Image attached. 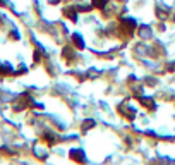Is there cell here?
<instances>
[{"instance_id": "cell-1", "label": "cell", "mask_w": 175, "mask_h": 165, "mask_svg": "<svg viewBox=\"0 0 175 165\" xmlns=\"http://www.w3.org/2000/svg\"><path fill=\"white\" fill-rule=\"evenodd\" d=\"M74 40H76V45L77 47H84V43H83V36H79V35H74Z\"/></svg>"}, {"instance_id": "cell-2", "label": "cell", "mask_w": 175, "mask_h": 165, "mask_svg": "<svg viewBox=\"0 0 175 165\" xmlns=\"http://www.w3.org/2000/svg\"><path fill=\"white\" fill-rule=\"evenodd\" d=\"M93 4H95V7H100V9H103L106 4V0H93Z\"/></svg>"}, {"instance_id": "cell-3", "label": "cell", "mask_w": 175, "mask_h": 165, "mask_svg": "<svg viewBox=\"0 0 175 165\" xmlns=\"http://www.w3.org/2000/svg\"><path fill=\"white\" fill-rule=\"evenodd\" d=\"M72 158H76V160H84V155H83V150H81V153H72Z\"/></svg>"}, {"instance_id": "cell-4", "label": "cell", "mask_w": 175, "mask_h": 165, "mask_svg": "<svg viewBox=\"0 0 175 165\" xmlns=\"http://www.w3.org/2000/svg\"><path fill=\"white\" fill-rule=\"evenodd\" d=\"M93 126H95V120H86L84 122V131L86 129H89V127H93Z\"/></svg>"}]
</instances>
